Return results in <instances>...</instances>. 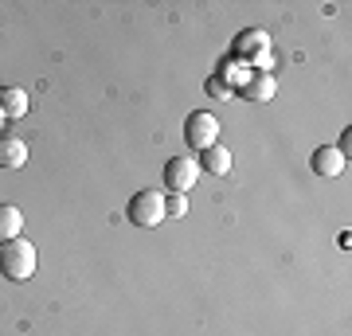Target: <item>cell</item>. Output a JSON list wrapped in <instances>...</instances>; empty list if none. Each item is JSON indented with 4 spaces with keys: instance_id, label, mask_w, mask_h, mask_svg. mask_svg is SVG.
Returning a JSON list of instances; mask_svg holds the SVG:
<instances>
[{
    "instance_id": "9c48e42d",
    "label": "cell",
    "mask_w": 352,
    "mask_h": 336,
    "mask_svg": "<svg viewBox=\"0 0 352 336\" xmlns=\"http://www.w3.org/2000/svg\"><path fill=\"white\" fill-rule=\"evenodd\" d=\"M200 172L208 176H227L231 172V149H223V145H212V149H204L200 153Z\"/></svg>"
},
{
    "instance_id": "5b68a950",
    "label": "cell",
    "mask_w": 352,
    "mask_h": 336,
    "mask_svg": "<svg viewBox=\"0 0 352 336\" xmlns=\"http://www.w3.org/2000/svg\"><path fill=\"white\" fill-rule=\"evenodd\" d=\"M196 180H200V164L192 161L188 153L164 161V184H168V192H184L188 196L192 188H196Z\"/></svg>"
},
{
    "instance_id": "3957f363",
    "label": "cell",
    "mask_w": 352,
    "mask_h": 336,
    "mask_svg": "<svg viewBox=\"0 0 352 336\" xmlns=\"http://www.w3.org/2000/svg\"><path fill=\"white\" fill-rule=\"evenodd\" d=\"M184 141H188V149H196V153L219 145V117H212L208 110L188 113V122H184Z\"/></svg>"
},
{
    "instance_id": "4fadbf2b",
    "label": "cell",
    "mask_w": 352,
    "mask_h": 336,
    "mask_svg": "<svg viewBox=\"0 0 352 336\" xmlns=\"http://www.w3.org/2000/svg\"><path fill=\"white\" fill-rule=\"evenodd\" d=\"M208 94H212V98H227V94H231V90H227V82L219 75L212 78V82H208Z\"/></svg>"
},
{
    "instance_id": "277c9868",
    "label": "cell",
    "mask_w": 352,
    "mask_h": 336,
    "mask_svg": "<svg viewBox=\"0 0 352 336\" xmlns=\"http://www.w3.org/2000/svg\"><path fill=\"white\" fill-rule=\"evenodd\" d=\"M231 55H235V59H254L266 71V67H270V36H266L263 27H247V32L235 36Z\"/></svg>"
},
{
    "instance_id": "52a82bcc",
    "label": "cell",
    "mask_w": 352,
    "mask_h": 336,
    "mask_svg": "<svg viewBox=\"0 0 352 336\" xmlns=\"http://www.w3.org/2000/svg\"><path fill=\"white\" fill-rule=\"evenodd\" d=\"M239 94L247 102H270L278 94V82H274V75H270V71H254V75L239 87Z\"/></svg>"
},
{
    "instance_id": "8992f818",
    "label": "cell",
    "mask_w": 352,
    "mask_h": 336,
    "mask_svg": "<svg viewBox=\"0 0 352 336\" xmlns=\"http://www.w3.org/2000/svg\"><path fill=\"white\" fill-rule=\"evenodd\" d=\"M309 164H314V172L321 176V180H337V176L344 172V164H349V161L337 153V145H321V149H314Z\"/></svg>"
},
{
    "instance_id": "7a4b0ae2",
    "label": "cell",
    "mask_w": 352,
    "mask_h": 336,
    "mask_svg": "<svg viewBox=\"0 0 352 336\" xmlns=\"http://www.w3.org/2000/svg\"><path fill=\"white\" fill-rule=\"evenodd\" d=\"M129 223L133 227H157L164 223V192H157V188H141L138 196L129 199Z\"/></svg>"
},
{
    "instance_id": "8fae6325",
    "label": "cell",
    "mask_w": 352,
    "mask_h": 336,
    "mask_svg": "<svg viewBox=\"0 0 352 336\" xmlns=\"http://www.w3.org/2000/svg\"><path fill=\"white\" fill-rule=\"evenodd\" d=\"M24 231V212L16 203H0V243H12Z\"/></svg>"
},
{
    "instance_id": "ba28073f",
    "label": "cell",
    "mask_w": 352,
    "mask_h": 336,
    "mask_svg": "<svg viewBox=\"0 0 352 336\" xmlns=\"http://www.w3.org/2000/svg\"><path fill=\"white\" fill-rule=\"evenodd\" d=\"M28 90L20 87H4L0 90V117H8V122H20V117H28Z\"/></svg>"
},
{
    "instance_id": "30bf717a",
    "label": "cell",
    "mask_w": 352,
    "mask_h": 336,
    "mask_svg": "<svg viewBox=\"0 0 352 336\" xmlns=\"http://www.w3.org/2000/svg\"><path fill=\"white\" fill-rule=\"evenodd\" d=\"M24 161H28V145L12 133H4L0 137V168H24Z\"/></svg>"
},
{
    "instance_id": "7c38bea8",
    "label": "cell",
    "mask_w": 352,
    "mask_h": 336,
    "mask_svg": "<svg viewBox=\"0 0 352 336\" xmlns=\"http://www.w3.org/2000/svg\"><path fill=\"white\" fill-rule=\"evenodd\" d=\"M188 215V196L184 192H168L164 196V219H184Z\"/></svg>"
},
{
    "instance_id": "6da1fadb",
    "label": "cell",
    "mask_w": 352,
    "mask_h": 336,
    "mask_svg": "<svg viewBox=\"0 0 352 336\" xmlns=\"http://www.w3.org/2000/svg\"><path fill=\"white\" fill-rule=\"evenodd\" d=\"M36 247L28 243V238H12V243H4L0 247V274L8 278V282H28V278L36 274Z\"/></svg>"
}]
</instances>
